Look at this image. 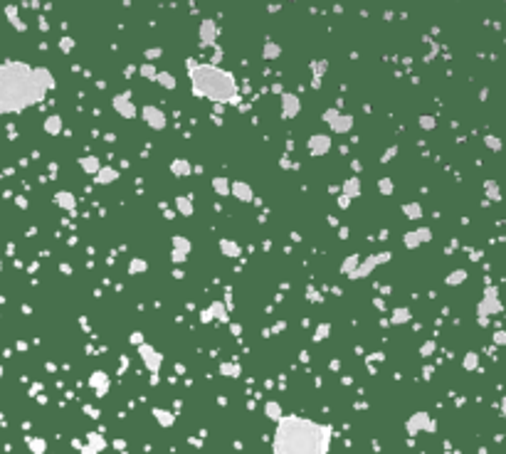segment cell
Here are the masks:
<instances>
[{"instance_id":"obj_1","label":"cell","mask_w":506,"mask_h":454,"mask_svg":"<svg viewBox=\"0 0 506 454\" xmlns=\"http://www.w3.org/2000/svg\"><path fill=\"white\" fill-rule=\"evenodd\" d=\"M55 79L45 67H30L25 62L0 64V114H18L45 99Z\"/></svg>"},{"instance_id":"obj_2","label":"cell","mask_w":506,"mask_h":454,"mask_svg":"<svg viewBox=\"0 0 506 454\" xmlns=\"http://www.w3.org/2000/svg\"><path fill=\"white\" fill-rule=\"evenodd\" d=\"M333 427L301 415H282L272 437L274 454H328Z\"/></svg>"},{"instance_id":"obj_3","label":"cell","mask_w":506,"mask_h":454,"mask_svg":"<svg viewBox=\"0 0 506 454\" xmlns=\"http://www.w3.org/2000/svg\"><path fill=\"white\" fill-rule=\"evenodd\" d=\"M188 72H190V82L193 91L198 96H208L212 101H235L237 99V84L232 79V74H227L225 69H217L212 64H195L188 62Z\"/></svg>"},{"instance_id":"obj_4","label":"cell","mask_w":506,"mask_h":454,"mask_svg":"<svg viewBox=\"0 0 506 454\" xmlns=\"http://www.w3.org/2000/svg\"><path fill=\"white\" fill-rule=\"evenodd\" d=\"M139 356L144 358V363L149 368L151 373V385H156L158 383V373H161V365H163V353L161 351H156L153 346H149L146 341L139 346Z\"/></svg>"},{"instance_id":"obj_5","label":"cell","mask_w":506,"mask_h":454,"mask_svg":"<svg viewBox=\"0 0 506 454\" xmlns=\"http://www.w3.org/2000/svg\"><path fill=\"white\" fill-rule=\"evenodd\" d=\"M390 259H393V254H390V252H378V254H373V257L360 259L356 269H353V272H348L346 276H351V279H363V276H368L373 269H378L381 264H386V262H390Z\"/></svg>"},{"instance_id":"obj_6","label":"cell","mask_w":506,"mask_h":454,"mask_svg":"<svg viewBox=\"0 0 506 454\" xmlns=\"http://www.w3.org/2000/svg\"><path fill=\"white\" fill-rule=\"evenodd\" d=\"M420 429H427V432H435V429H437L435 420H432L427 412H415V415H410L408 422H405V432H408L410 437H415Z\"/></svg>"},{"instance_id":"obj_7","label":"cell","mask_w":506,"mask_h":454,"mask_svg":"<svg viewBox=\"0 0 506 454\" xmlns=\"http://www.w3.org/2000/svg\"><path fill=\"white\" fill-rule=\"evenodd\" d=\"M171 244H173V249H171V259H173V264H183L185 262V257H188V252H190V240L188 237H183V235H176L173 240H171Z\"/></svg>"},{"instance_id":"obj_8","label":"cell","mask_w":506,"mask_h":454,"mask_svg":"<svg viewBox=\"0 0 506 454\" xmlns=\"http://www.w3.org/2000/svg\"><path fill=\"white\" fill-rule=\"evenodd\" d=\"M106 449V439L96 432L87 434V444H79V454H101Z\"/></svg>"},{"instance_id":"obj_9","label":"cell","mask_w":506,"mask_h":454,"mask_svg":"<svg viewBox=\"0 0 506 454\" xmlns=\"http://www.w3.org/2000/svg\"><path fill=\"white\" fill-rule=\"evenodd\" d=\"M89 388L94 390L96 397H104V395L109 393V375L104 370H94L89 375Z\"/></svg>"},{"instance_id":"obj_10","label":"cell","mask_w":506,"mask_h":454,"mask_svg":"<svg viewBox=\"0 0 506 454\" xmlns=\"http://www.w3.org/2000/svg\"><path fill=\"white\" fill-rule=\"evenodd\" d=\"M324 121L331 123V128H333L336 133H346V131H351V126H353V119H351V116H338L336 111H326V114H324Z\"/></svg>"},{"instance_id":"obj_11","label":"cell","mask_w":506,"mask_h":454,"mask_svg":"<svg viewBox=\"0 0 506 454\" xmlns=\"http://www.w3.org/2000/svg\"><path fill=\"white\" fill-rule=\"evenodd\" d=\"M212 319H217V321H227V306H225L222 301H212L208 309L200 314V321H203V324H208V321H212Z\"/></svg>"},{"instance_id":"obj_12","label":"cell","mask_w":506,"mask_h":454,"mask_svg":"<svg viewBox=\"0 0 506 454\" xmlns=\"http://www.w3.org/2000/svg\"><path fill=\"white\" fill-rule=\"evenodd\" d=\"M306 146H309V153H311V156H326V153L331 151V138L324 136V133H316V136L309 138Z\"/></svg>"},{"instance_id":"obj_13","label":"cell","mask_w":506,"mask_h":454,"mask_svg":"<svg viewBox=\"0 0 506 454\" xmlns=\"http://www.w3.org/2000/svg\"><path fill=\"white\" fill-rule=\"evenodd\" d=\"M230 195H235L242 203H252L255 200V190L247 185L244 181H232L230 183Z\"/></svg>"},{"instance_id":"obj_14","label":"cell","mask_w":506,"mask_h":454,"mask_svg":"<svg viewBox=\"0 0 506 454\" xmlns=\"http://www.w3.org/2000/svg\"><path fill=\"white\" fill-rule=\"evenodd\" d=\"M144 119H146V123L153 126L156 131L166 128V116H163V111L156 109V106H146V109H144Z\"/></svg>"},{"instance_id":"obj_15","label":"cell","mask_w":506,"mask_h":454,"mask_svg":"<svg viewBox=\"0 0 506 454\" xmlns=\"http://www.w3.org/2000/svg\"><path fill=\"white\" fill-rule=\"evenodd\" d=\"M55 203L67 212L77 210V198H74V193H69V190H60V193H55Z\"/></svg>"},{"instance_id":"obj_16","label":"cell","mask_w":506,"mask_h":454,"mask_svg":"<svg viewBox=\"0 0 506 454\" xmlns=\"http://www.w3.org/2000/svg\"><path fill=\"white\" fill-rule=\"evenodd\" d=\"M116 178H119V171L111 168V166H101V168L96 171V176H94V181L99 183V185H109V183H114Z\"/></svg>"},{"instance_id":"obj_17","label":"cell","mask_w":506,"mask_h":454,"mask_svg":"<svg viewBox=\"0 0 506 454\" xmlns=\"http://www.w3.org/2000/svg\"><path fill=\"white\" fill-rule=\"evenodd\" d=\"M151 415L156 417V422L161 427H173L176 424V415L171 410H163V407H151Z\"/></svg>"},{"instance_id":"obj_18","label":"cell","mask_w":506,"mask_h":454,"mask_svg":"<svg viewBox=\"0 0 506 454\" xmlns=\"http://www.w3.org/2000/svg\"><path fill=\"white\" fill-rule=\"evenodd\" d=\"M171 173H173L176 178H185V176L193 173V166H190V161H185V158H173V163H171Z\"/></svg>"},{"instance_id":"obj_19","label":"cell","mask_w":506,"mask_h":454,"mask_svg":"<svg viewBox=\"0 0 506 454\" xmlns=\"http://www.w3.org/2000/svg\"><path fill=\"white\" fill-rule=\"evenodd\" d=\"M422 240H430V230H417V232H408L405 237H403V242L408 249H415L417 244L422 242Z\"/></svg>"},{"instance_id":"obj_20","label":"cell","mask_w":506,"mask_h":454,"mask_svg":"<svg viewBox=\"0 0 506 454\" xmlns=\"http://www.w3.org/2000/svg\"><path fill=\"white\" fill-rule=\"evenodd\" d=\"M220 252H222L225 257H232V259H237L239 254H242V247H239L235 240H227V237H222V240H220Z\"/></svg>"},{"instance_id":"obj_21","label":"cell","mask_w":506,"mask_h":454,"mask_svg":"<svg viewBox=\"0 0 506 454\" xmlns=\"http://www.w3.org/2000/svg\"><path fill=\"white\" fill-rule=\"evenodd\" d=\"M79 168H82L84 173H89V176H96V171L101 168V161H99L96 156H82V158H79Z\"/></svg>"},{"instance_id":"obj_22","label":"cell","mask_w":506,"mask_h":454,"mask_svg":"<svg viewBox=\"0 0 506 454\" xmlns=\"http://www.w3.org/2000/svg\"><path fill=\"white\" fill-rule=\"evenodd\" d=\"M114 106H116V111H119L123 119H134V114H136V109L126 101V96H116V99H114Z\"/></svg>"},{"instance_id":"obj_23","label":"cell","mask_w":506,"mask_h":454,"mask_svg":"<svg viewBox=\"0 0 506 454\" xmlns=\"http://www.w3.org/2000/svg\"><path fill=\"white\" fill-rule=\"evenodd\" d=\"M282 101H284V119L297 116V114H299V99H297V96H289V94H287Z\"/></svg>"},{"instance_id":"obj_24","label":"cell","mask_w":506,"mask_h":454,"mask_svg":"<svg viewBox=\"0 0 506 454\" xmlns=\"http://www.w3.org/2000/svg\"><path fill=\"white\" fill-rule=\"evenodd\" d=\"M176 208H178V212L185 215V217H190L193 210H195V208H193V200H190L188 195H178V198H176Z\"/></svg>"},{"instance_id":"obj_25","label":"cell","mask_w":506,"mask_h":454,"mask_svg":"<svg viewBox=\"0 0 506 454\" xmlns=\"http://www.w3.org/2000/svg\"><path fill=\"white\" fill-rule=\"evenodd\" d=\"M343 195H348L351 200L360 195V181L358 178H348V181H343Z\"/></svg>"},{"instance_id":"obj_26","label":"cell","mask_w":506,"mask_h":454,"mask_svg":"<svg viewBox=\"0 0 506 454\" xmlns=\"http://www.w3.org/2000/svg\"><path fill=\"white\" fill-rule=\"evenodd\" d=\"M212 190H215L217 195H230V181H227L225 176L212 178Z\"/></svg>"},{"instance_id":"obj_27","label":"cell","mask_w":506,"mask_h":454,"mask_svg":"<svg viewBox=\"0 0 506 454\" xmlns=\"http://www.w3.org/2000/svg\"><path fill=\"white\" fill-rule=\"evenodd\" d=\"M220 373L227 378H239L242 375V365L239 363H220Z\"/></svg>"},{"instance_id":"obj_28","label":"cell","mask_w":506,"mask_h":454,"mask_svg":"<svg viewBox=\"0 0 506 454\" xmlns=\"http://www.w3.org/2000/svg\"><path fill=\"white\" fill-rule=\"evenodd\" d=\"M405 321H410V311L398 306V309L393 311V316H390V324H393V326H400V324H405Z\"/></svg>"},{"instance_id":"obj_29","label":"cell","mask_w":506,"mask_h":454,"mask_svg":"<svg viewBox=\"0 0 506 454\" xmlns=\"http://www.w3.org/2000/svg\"><path fill=\"white\" fill-rule=\"evenodd\" d=\"M265 415H267L269 420H274V422H277V420L284 415V412H282V405H279V402H274V400H272V402H267V405H265Z\"/></svg>"},{"instance_id":"obj_30","label":"cell","mask_w":506,"mask_h":454,"mask_svg":"<svg viewBox=\"0 0 506 454\" xmlns=\"http://www.w3.org/2000/svg\"><path fill=\"white\" fill-rule=\"evenodd\" d=\"M45 131L52 133V136L62 133V119L60 116H47V121H45Z\"/></svg>"},{"instance_id":"obj_31","label":"cell","mask_w":506,"mask_h":454,"mask_svg":"<svg viewBox=\"0 0 506 454\" xmlns=\"http://www.w3.org/2000/svg\"><path fill=\"white\" fill-rule=\"evenodd\" d=\"M358 262H360V254H351V257H346V259H343V264H341V274L353 272V269L358 267Z\"/></svg>"},{"instance_id":"obj_32","label":"cell","mask_w":506,"mask_h":454,"mask_svg":"<svg viewBox=\"0 0 506 454\" xmlns=\"http://www.w3.org/2000/svg\"><path fill=\"white\" fill-rule=\"evenodd\" d=\"M146 269H149L146 259H131V264H129V274H144Z\"/></svg>"},{"instance_id":"obj_33","label":"cell","mask_w":506,"mask_h":454,"mask_svg":"<svg viewBox=\"0 0 506 454\" xmlns=\"http://www.w3.org/2000/svg\"><path fill=\"white\" fill-rule=\"evenodd\" d=\"M28 442H30V452H35V454H45V452H47V444H45V439L35 437V439H28Z\"/></svg>"},{"instance_id":"obj_34","label":"cell","mask_w":506,"mask_h":454,"mask_svg":"<svg viewBox=\"0 0 506 454\" xmlns=\"http://www.w3.org/2000/svg\"><path fill=\"white\" fill-rule=\"evenodd\" d=\"M403 212H405L408 217H413V220H417V217L422 215V210H420L417 203H408V205H403Z\"/></svg>"},{"instance_id":"obj_35","label":"cell","mask_w":506,"mask_h":454,"mask_svg":"<svg viewBox=\"0 0 506 454\" xmlns=\"http://www.w3.org/2000/svg\"><path fill=\"white\" fill-rule=\"evenodd\" d=\"M378 188H381L383 195H393V190H395V185H393L390 178H381V181H378Z\"/></svg>"},{"instance_id":"obj_36","label":"cell","mask_w":506,"mask_h":454,"mask_svg":"<svg viewBox=\"0 0 506 454\" xmlns=\"http://www.w3.org/2000/svg\"><path fill=\"white\" fill-rule=\"evenodd\" d=\"M328 333H331V326H328V324H321V326L316 329V333H314V341H324Z\"/></svg>"},{"instance_id":"obj_37","label":"cell","mask_w":506,"mask_h":454,"mask_svg":"<svg viewBox=\"0 0 506 454\" xmlns=\"http://www.w3.org/2000/svg\"><path fill=\"white\" fill-rule=\"evenodd\" d=\"M129 341H131V343H136V346H141V343H144V333H141V331H134L131 336H129Z\"/></svg>"},{"instance_id":"obj_38","label":"cell","mask_w":506,"mask_h":454,"mask_svg":"<svg viewBox=\"0 0 506 454\" xmlns=\"http://www.w3.org/2000/svg\"><path fill=\"white\" fill-rule=\"evenodd\" d=\"M348 205H351V198H348V195H343V193H341V195H338V208H341V210H346V208H348Z\"/></svg>"},{"instance_id":"obj_39","label":"cell","mask_w":506,"mask_h":454,"mask_svg":"<svg viewBox=\"0 0 506 454\" xmlns=\"http://www.w3.org/2000/svg\"><path fill=\"white\" fill-rule=\"evenodd\" d=\"M161 82H163L166 87H173V84H176V82H173V79H171L168 74H161Z\"/></svg>"},{"instance_id":"obj_40","label":"cell","mask_w":506,"mask_h":454,"mask_svg":"<svg viewBox=\"0 0 506 454\" xmlns=\"http://www.w3.org/2000/svg\"><path fill=\"white\" fill-rule=\"evenodd\" d=\"M474 363H476V356H467V358H464V365H467V368H474Z\"/></svg>"},{"instance_id":"obj_41","label":"cell","mask_w":506,"mask_h":454,"mask_svg":"<svg viewBox=\"0 0 506 454\" xmlns=\"http://www.w3.org/2000/svg\"><path fill=\"white\" fill-rule=\"evenodd\" d=\"M427 353H432V343H425V348H422V356H427Z\"/></svg>"},{"instance_id":"obj_42","label":"cell","mask_w":506,"mask_h":454,"mask_svg":"<svg viewBox=\"0 0 506 454\" xmlns=\"http://www.w3.org/2000/svg\"><path fill=\"white\" fill-rule=\"evenodd\" d=\"M393 156H395V148H390V151H388L386 156H383V161H388V158H393Z\"/></svg>"},{"instance_id":"obj_43","label":"cell","mask_w":506,"mask_h":454,"mask_svg":"<svg viewBox=\"0 0 506 454\" xmlns=\"http://www.w3.org/2000/svg\"><path fill=\"white\" fill-rule=\"evenodd\" d=\"M0 378H3V365H0Z\"/></svg>"}]
</instances>
